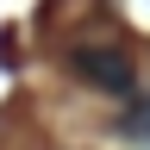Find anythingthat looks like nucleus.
<instances>
[{
  "mask_svg": "<svg viewBox=\"0 0 150 150\" xmlns=\"http://www.w3.org/2000/svg\"><path fill=\"white\" fill-rule=\"evenodd\" d=\"M69 69L81 75L88 88H100V94H131V81H138L131 56H125V50H112V44H81V50L69 56Z\"/></svg>",
  "mask_w": 150,
  "mask_h": 150,
  "instance_id": "obj_1",
  "label": "nucleus"
},
{
  "mask_svg": "<svg viewBox=\"0 0 150 150\" xmlns=\"http://www.w3.org/2000/svg\"><path fill=\"white\" fill-rule=\"evenodd\" d=\"M125 131H131V138H150V112H131V119H125Z\"/></svg>",
  "mask_w": 150,
  "mask_h": 150,
  "instance_id": "obj_2",
  "label": "nucleus"
}]
</instances>
